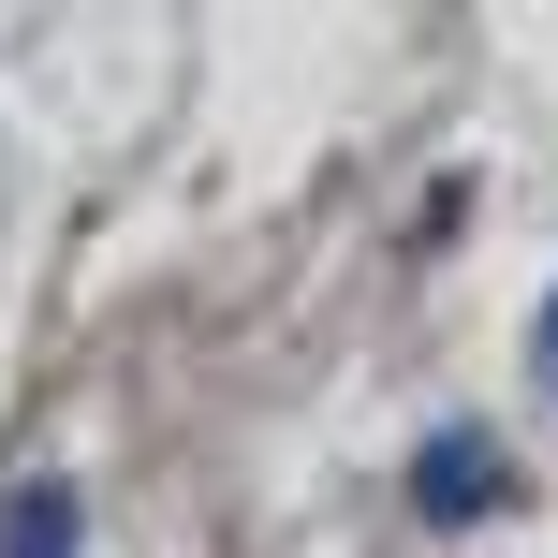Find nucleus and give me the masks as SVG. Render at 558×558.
Masks as SVG:
<instances>
[{
	"mask_svg": "<svg viewBox=\"0 0 558 558\" xmlns=\"http://www.w3.org/2000/svg\"><path fill=\"white\" fill-rule=\"evenodd\" d=\"M500 500H514V471H500L485 426H441V441L412 456V514L426 530H471V514H500Z\"/></svg>",
	"mask_w": 558,
	"mask_h": 558,
	"instance_id": "f257e3e1",
	"label": "nucleus"
},
{
	"mask_svg": "<svg viewBox=\"0 0 558 558\" xmlns=\"http://www.w3.org/2000/svg\"><path fill=\"white\" fill-rule=\"evenodd\" d=\"M74 485H15V514H0V558H74Z\"/></svg>",
	"mask_w": 558,
	"mask_h": 558,
	"instance_id": "f03ea898",
	"label": "nucleus"
},
{
	"mask_svg": "<svg viewBox=\"0 0 558 558\" xmlns=\"http://www.w3.org/2000/svg\"><path fill=\"white\" fill-rule=\"evenodd\" d=\"M530 353H544V397H558V294H544V324H530Z\"/></svg>",
	"mask_w": 558,
	"mask_h": 558,
	"instance_id": "7ed1b4c3",
	"label": "nucleus"
}]
</instances>
